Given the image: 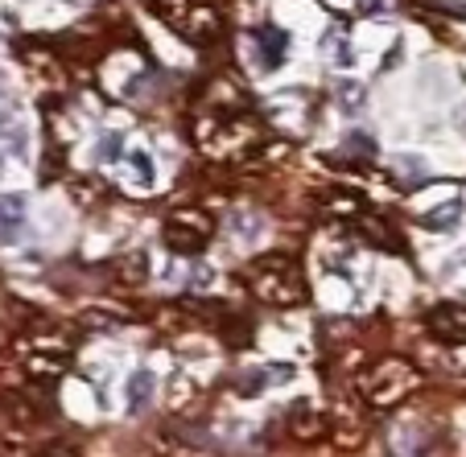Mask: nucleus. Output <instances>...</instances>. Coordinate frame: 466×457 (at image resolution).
<instances>
[{"mask_svg": "<svg viewBox=\"0 0 466 457\" xmlns=\"http://www.w3.org/2000/svg\"><path fill=\"white\" fill-rule=\"evenodd\" d=\"M244 289L268 309H298L306 301V276L293 255L268 252L244 268Z\"/></svg>", "mask_w": 466, "mask_h": 457, "instance_id": "obj_1", "label": "nucleus"}, {"mask_svg": "<svg viewBox=\"0 0 466 457\" xmlns=\"http://www.w3.org/2000/svg\"><path fill=\"white\" fill-rule=\"evenodd\" d=\"M149 9H153V17H157L161 25H169L174 34H186L194 9H198V0H149Z\"/></svg>", "mask_w": 466, "mask_h": 457, "instance_id": "obj_9", "label": "nucleus"}, {"mask_svg": "<svg viewBox=\"0 0 466 457\" xmlns=\"http://www.w3.org/2000/svg\"><path fill=\"white\" fill-rule=\"evenodd\" d=\"M153 392H157V375H153L149 367L132 371V379H128V412H141V408H149Z\"/></svg>", "mask_w": 466, "mask_h": 457, "instance_id": "obj_13", "label": "nucleus"}, {"mask_svg": "<svg viewBox=\"0 0 466 457\" xmlns=\"http://www.w3.org/2000/svg\"><path fill=\"white\" fill-rule=\"evenodd\" d=\"M161 239L174 255H203L215 239V214L203 206H174L161 223Z\"/></svg>", "mask_w": 466, "mask_h": 457, "instance_id": "obj_3", "label": "nucleus"}, {"mask_svg": "<svg viewBox=\"0 0 466 457\" xmlns=\"http://www.w3.org/2000/svg\"><path fill=\"white\" fill-rule=\"evenodd\" d=\"M37 457H83L79 445H66V441H50V445L37 449Z\"/></svg>", "mask_w": 466, "mask_h": 457, "instance_id": "obj_17", "label": "nucleus"}, {"mask_svg": "<svg viewBox=\"0 0 466 457\" xmlns=\"http://www.w3.org/2000/svg\"><path fill=\"white\" fill-rule=\"evenodd\" d=\"M388 0H360V13H368V17H376V13H384Z\"/></svg>", "mask_w": 466, "mask_h": 457, "instance_id": "obj_19", "label": "nucleus"}, {"mask_svg": "<svg viewBox=\"0 0 466 457\" xmlns=\"http://www.w3.org/2000/svg\"><path fill=\"white\" fill-rule=\"evenodd\" d=\"M425 330L446 346H466V305H438L425 313Z\"/></svg>", "mask_w": 466, "mask_h": 457, "instance_id": "obj_5", "label": "nucleus"}, {"mask_svg": "<svg viewBox=\"0 0 466 457\" xmlns=\"http://www.w3.org/2000/svg\"><path fill=\"white\" fill-rule=\"evenodd\" d=\"M322 211L339 223H360L363 214H371V203L363 198L360 190H347V185H335V190H326L322 198Z\"/></svg>", "mask_w": 466, "mask_h": 457, "instance_id": "obj_6", "label": "nucleus"}, {"mask_svg": "<svg viewBox=\"0 0 466 457\" xmlns=\"http://www.w3.org/2000/svg\"><path fill=\"white\" fill-rule=\"evenodd\" d=\"M83 322H87L91 330H120L124 317H112V313H104V309H91V313H83Z\"/></svg>", "mask_w": 466, "mask_h": 457, "instance_id": "obj_16", "label": "nucleus"}, {"mask_svg": "<svg viewBox=\"0 0 466 457\" xmlns=\"http://www.w3.org/2000/svg\"><path fill=\"white\" fill-rule=\"evenodd\" d=\"M194 404H198V383H194L186 371H177V375L169 379V387H166V408L174 416H186Z\"/></svg>", "mask_w": 466, "mask_h": 457, "instance_id": "obj_10", "label": "nucleus"}, {"mask_svg": "<svg viewBox=\"0 0 466 457\" xmlns=\"http://www.w3.org/2000/svg\"><path fill=\"white\" fill-rule=\"evenodd\" d=\"M256 45H260V62H264V71H277V66L285 62V54H289V37H285L281 29H273V25L256 29Z\"/></svg>", "mask_w": 466, "mask_h": 457, "instance_id": "obj_12", "label": "nucleus"}, {"mask_svg": "<svg viewBox=\"0 0 466 457\" xmlns=\"http://www.w3.org/2000/svg\"><path fill=\"white\" fill-rule=\"evenodd\" d=\"M454 219H462V198H450L441 211H433V214H425V227H450Z\"/></svg>", "mask_w": 466, "mask_h": 457, "instance_id": "obj_15", "label": "nucleus"}, {"mask_svg": "<svg viewBox=\"0 0 466 457\" xmlns=\"http://www.w3.org/2000/svg\"><path fill=\"white\" fill-rule=\"evenodd\" d=\"M25 227V198L21 194H0V243H13Z\"/></svg>", "mask_w": 466, "mask_h": 457, "instance_id": "obj_11", "label": "nucleus"}, {"mask_svg": "<svg viewBox=\"0 0 466 457\" xmlns=\"http://www.w3.org/2000/svg\"><path fill=\"white\" fill-rule=\"evenodd\" d=\"M116 153H120V136H104V144L96 149V157H99V161H112Z\"/></svg>", "mask_w": 466, "mask_h": 457, "instance_id": "obj_18", "label": "nucleus"}, {"mask_svg": "<svg viewBox=\"0 0 466 457\" xmlns=\"http://www.w3.org/2000/svg\"><path fill=\"white\" fill-rule=\"evenodd\" d=\"M66 194H71V203L79 206V211H96L107 198V185H104V177H96V174H75V177H66Z\"/></svg>", "mask_w": 466, "mask_h": 457, "instance_id": "obj_7", "label": "nucleus"}, {"mask_svg": "<svg viewBox=\"0 0 466 457\" xmlns=\"http://www.w3.org/2000/svg\"><path fill=\"white\" fill-rule=\"evenodd\" d=\"M417 387H421V371L405 359H380L376 367H368L355 379V392L371 412H388V408L405 404Z\"/></svg>", "mask_w": 466, "mask_h": 457, "instance_id": "obj_2", "label": "nucleus"}, {"mask_svg": "<svg viewBox=\"0 0 466 457\" xmlns=\"http://www.w3.org/2000/svg\"><path fill=\"white\" fill-rule=\"evenodd\" d=\"M120 281L132 284V289H141L145 281H149V260H145V252H132L120 260Z\"/></svg>", "mask_w": 466, "mask_h": 457, "instance_id": "obj_14", "label": "nucleus"}, {"mask_svg": "<svg viewBox=\"0 0 466 457\" xmlns=\"http://www.w3.org/2000/svg\"><path fill=\"white\" fill-rule=\"evenodd\" d=\"M285 424H289V437L306 441V445H314V441H322V437H330V432H335V421H330V412H322L314 400H301V404H293L289 416H285Z\"/></svg>", "mask_w": 466, "mask_h": 457, "instance_id": "obj_4", "label": "nucleus"}, {"mask_svg": "<svg viewBox=\"0 0 466 457\" xmlns=\"http://www.w3.org/2000/svg\"><path fill=\"white\" fill-rule=\"evenodd\" d=\"M0 174H5V157H0Z\"/></svg>", "mask_w": 466, "mask_h": 457, "instance_id": "obj_20", "label": "nucleus"}, {"mask_svg": "<svg viewBox=\"0 0 466 457\" xmlns=\"http://www.w3.org/2000/svg\"><path fill=\"white\" fill-rule=\"evenodd\" d=\"M293 375H298V367H289V363H268V367H260L256 375L239 379V392H244V396H260V392H268V387L289 383Z\"/></svg>", "mask_w": 466, "mask_h": 457, "instance_id": "obj_8", "label": "nucleus"}]
</instances>
